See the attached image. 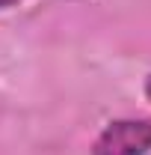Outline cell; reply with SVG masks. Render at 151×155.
Wrapping results in <instances>:
<instances>
[{"instance_id": "cell-1", "label": "cell", "mask_w": 151, "mask_h": 155, "mask_svg": "<svg viewBox=\"0 0 151 155\" xmlns=\"http://www.w3.org/2000/svg\"><path fill=\"white\" fill-rule=\"evenodd\" d=\"M151 116H131L110 122L92 143V155H148Z\"/></svg>"}, {"instance_id": "cell-3", "label": "cell", "mask_w": 151, "mask_h": 155, "mask_svg": "<svg viewBox=\"0 0 151 155\" xmlns=\"http://www.w3.org/2000/svg\"><path fill=\"white\" fill-rule=\"evenodd\" d=\"M145 96L151 98V75H148V81H145Z\"/></svg>"}, {"instance_id": "cell-2", "label": "cell", "mask_w": 151, "mask_h": 155, "mask_svg": "<svg viewBox=\"0 0 151 155\" xmlns=\"http://www.w3.org/2000/svg\"><path fill=\"white\" fill-rule=\"evenodd\" d=\"M21 0H0V9H9V6H18Z\"/></svg>"}]
</instances>
